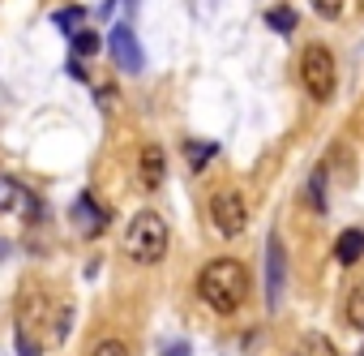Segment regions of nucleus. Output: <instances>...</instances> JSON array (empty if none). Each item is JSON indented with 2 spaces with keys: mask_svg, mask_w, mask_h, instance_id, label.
<instances>
[{
  "mask_svg": "<svg viewBox=\"0 0 364 356\" xmlns=\"http://www.w3.org/2000/svg\"><path fill=\"white\" fill-rule=\"evenodd\" d=\"M198 296L215 313H236L249 296V271L240 258H210L198 271Z\"/></svg>",
  "mask_w": 364,
  "mask_h": 356,
  "instance_id": "nucleus-1",
  "label": "nucleus"
},
{
  "mask_svg": "<svg viewBox=\"0 0 364 356\" xmlns=\"http://www.w3.org/2000/svg\"><path fill=\"white\" fill-rule=\"evenodd\" d=\"M124 253L133 262H141V266L163 262V253H167V224H163L159 211H137L129 219V228H124Z\"/></svg>",
  "mask_w": 364,
  "mask_h": 356,
  "instance_id": "nucleus-2",
  "label": "nucleus"
},
{
  "mask_svg": "<svg viewBox=\"0 0 364 356\" xmlns=\"http://www.w3.org/2000/svg\"><path fill=\"white\" fill-rule=\"evenodd\" d=\"M300 82L317 103H330L338 90V69H334V52L326 43H309L300 52Z\"/></svg>",
  "mask_w": 364,
  "mask_h": 356,
  "instance_id": "nucleus-3",
  "label": "nucleus"
},
{
  "mask_svg": "<svg viewBox=\"0 0 364 356\" xmlns=\"http://www.w3.org/2000/svg\"><path fill=\"white\" fill-rule=\"evenodd\" d=\"M210 219H215V228H219V236H240L245 232V224H249V206H245V194H236V189H219L215 198H210Z\"/></svg>",
  "mask_w": 364,
  "mask_h": 356,
  "instance_id": "nucleus-4",
  "label": "nucleus"
},
{
  "mask_svg": "<svg viewBox=\"0 0 364 356\" xmlns=\"http://www.w3.org/2000/svg\"><path fill=\"white\" fill-rule=\"evenodd\" d=\"M0 211L5 215H18V219H39V198L26 189V185H18V181H9V176H0Z\"/></svg>",
  "mask_w": 364,
  "mask_h": 356,
  "instance_id": "nucleus-5",
  "label": "nucleus"
},
{
  "mask_svg": "<svg viewBox=\"0 0 364 356\" xmlns=\"http://www.w3.org/2000/svg\"><path fill=\"white\" fill-rule=\"evenodd\" d=\"M69 215H73V228H77V232H82L86 241H95V236H99V232L107 228V211H103V206L95 202V194H77V198H73V211H69Z\"/></svg>",
  "mask_w": 364,
  "mask_h": 356,
  "instance_id": "nucleus-6",
  "label": "nucleus"
},
{
  "mask_svg": "<svg viewBox=\"0 0 364 356\" xmlns=\"http://www.w3.org/2000/svg\"><path fill=\"white\" fill-rule=\"evenodd\" d=\"M107 48H112V61L124 69V73H141V65H146V56H141V48H137V39H133V31L120 22L116 31H112V39H107Z\"/></svg>",
  "mask_w": 364,
  "mask_h": 356,
  "instance_id": "nucleus-7",
  "label": "nucleus"
},
{
  "mask_svg": "<svg viewBox=\"0 0 364 356\" xmlns=\"http://www.w3.org/2000/svg\"><path fill=\"white\" fill-rule=\"evenodd\" d=\"M283 262H287L283 241L270 236L266 241V305L270 309H279V300H283Z\"/></svg>",
  "mask_w": 364,
  "mask_h": 356,
  "instance_id": "nucleus-8",
  "label": "nucleus"
},
{
  "mask_svg": "<svg viewBox=\"0 0 364 356\" xmlns=\"http://www.w3.org/2000/svg\"><path fill=\"white\" fill-rule=\"evenodd\" d=\"M163 172H167L163 150H159V146H141V155H137V176H141V185H146V189H159V185H163Z\"/></svg>",
  "mask_w": 364,
  "mask_h": 356,
  "instance_id": "nucleus-9",
  "label": "nucleus"
},
{
  "mask_svg": "<svg viewBox=\"0 0 364 356\" xmlns=\"http://www.w3.org/2000/svg\"><path fill=\"white\" fill-rule=\"evenodd\" d=\"M360 258H364V232H360V228H347V232L334 241V262L355 266Z\"/></svg>",
  "mask_w": 364,
  "mask_h": 356,
  "instance_id": "nucleus-10",
  "label": "nucleus"
},
{
  "mask_svg": "<svg viewBox=\"0 0 364 356\" xmlns=\"http://www.w3.org/2000/svg\"><path fill=\"white\" fill-rule=\"evenodd\" d=\"M296 356H338V347L321 335V330H309L304 339H300V347H296Z\"/></svg>",
  "mask_w": 364,
  "mask_h": 356,
  "instance_id": "nucleus-11",
  "label": "nucleus"
},
{
  "mask_svg": "<svg viewBox=\"0 0 364 356\" xmlns=\"http://www.w3.org/2000/svg\"><path fill=\"white\" fill-rule=\"evenodd\" d=\"M215 155H219V146H215V142H185V159H189V167H193V172H202Z\"/></svg>",
  "mask_w": 364,
  "mask_h": 356,
  "instance_id": "nucleus-12",
  "label": "nucleus"
},
{
  "mask_svg": "<svg viewBox=\"0 0 364 356\" xmlns=\"http://www.w3.org/2000/svg\"><path fill=\"white\" fill-rule=\"evenodd\" d=\"M347 326L351 330H364V279L347 292Z\"/></svg>",
  "mask_w": 364,
  "mask_h": 356,
  "instance_id": "nucleus-13",
  "label": "nucleus"
},
{
  "mask_svg": "<svg viewBox=\"0 0 364 356\" xmlns=\"http://www.w3.org/2000/svg\"><path fill=\"white\" fill-rule=\"evenodd\" d=\"M266 26H270V31H279V35H291V31H296V9H291V5L270 9V14H266Z\"/></svg>",
  "mask_w": 364,
  "mask_h": 356,
  "instance_id": "nucleus-14",
  "label": "nucleus"
},
{
  "mask_svg": "<svg viewBox=\"0 0 364 356\" xmlns=\"http://www.w3.org/2000/svg\"><path fill=\"white\" fill-rule=\"evenodd\" d=\"M65 35H73V31H82V22H86V9L82 5H73V9H56V18H52Z\"/></svg>",
  "mask_w": 364,
  "mask_h": 356,
  "instance_id": "nucleus-15",
  "label": "nucleus"
},
{
  "mask_svg": "<svg viewBox=\"0 0 364 356\" xmlns=\"http://www.w3.org/2000/svg\"><path fill=\"white\" fill-rule=\"evenodd\" d=\"M321 189H326V172L317 167L313 181H309V206H313V211H326V194H321Z\"/></svg>",
  "mask_w": 364,
  "mask_h": 356,
  "instance_id": "nucleus-16",
  "label": "nucleus"
},
{
  "mask_svg": "<svg viewBox=\"0 0 364 356\" xmlns=\"http://www.w3.org/2000/svg\"><path fill=\"white\" fill-rule=\"evenodd\" d=\"M73 52L77 56H95L99 52V35L95 31H73Z\"/></svg>",
  "mask_w": 364,
  "mask_h": 356,
  "instance_id": "nucleus-17",
  "label": "nucleus"
},
{
  "mask_svg": "<svg viewBox=\"0 0 364 356\" xmlns=\"http://www.w3.org/2000/svg\"><path fill=\"white\" fill-rule=\"evenodd\" d=\"M309 5H313V14H317V18L334 22V18H343V5H347V0H309Z\"/></svg>",
  "mask_w": 364,
  "mask_h": 356,
  "instance_id": "nucleus-18",
  "label": "nucleus"
},
{
  "mask_svg": "<svg viewBox=\"0 0 364 356\" xmlns=\"http://www.w3.org/2000/svg\"><path fill=\"white\" fill-rule=\"evenodd\" d=\"M90 356H129V347H124L120 339H103V343H99Z\"/></svg>",
  "mask_w": 364,
  "mask_h": 356,
  "instance_id": "nucleus-19",
  "label": "nucleus"
},
{
  "mask_svg": "<svg viewBox=\"0 0 364 356\" xmlns=\"http://www.w3.org/2000/svg\"><path fill=\"white\" fill-rule=\"evenodd\" d=\"M163 356H189V343H176V347H167Z\"/></svg>",
  "mask_w": 364,
  "mask_h": 356,
  "instance_id": "nucleus-20",
  "label": "nucleus"
},
{
  "mask_svg": "<svg viewBox=\"0 0 364 356\" xmlns=\"http://www.w3.org/2000/svg\"><path fill=\"white\" fill-rule=\"evenodd\" d=\"M124 9H129V14H133V0H124Z\"/></svg>",
  "mask_w": 364,
  "mask_h": 356,
  "instance_id": "nucleus-21",
  "label": "nucleus"
},
{
  "mask_svg": "<svg viewBox=\"0 0 364 356\" xmlns=\"http://www.w3.org/2000/svg\"><path fill=\"white\" fill-rule=\"evenodd\" d=\"M355 356H364V347H360V352H355Z\"/></svg>",
  "mask_w": 364,
  "mask_h": 356,
  "instance_id": "nucleus-22",
  "label": "nucleus"
}]
</instances>
